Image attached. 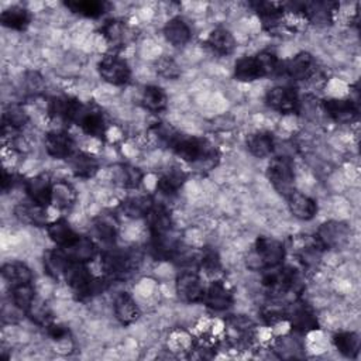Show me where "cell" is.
<instances>
[{"mask_svg":"<svg viewBox=\"0 0 361 361\" xmlns=\"http://www.w3.org/2000/svg\"><path fill=\"white\" fill-rule=\"evenodd\" d=\"M31 21V16L27 8L21 6H11L1 11L0 14V23L1 25L16 30V31H24Z\"/></svg>","mask_w":361,"mask_h":361,"instance_id":"cell-40","label":"cell"},{"mask_svg":"<svg viewBox=\"0 0 361 361\" xmlns=\"http://www.w3.org/2000/svg\"><path fill=\"white\" fill-rule=\"evenodd\" d=\"M25 314L27 317L34 322L37 326H41V327H47L48 324H51L54 322V317H52V312L51 309L48 307V305L39 299L35 298V300L31 303V306L25 310Z\"/></svg>","mask_w":361,"mask_h":361,"instance_id":"cell-48","label":"cell"},{"mask_svg":"<svg viewBox=\"0 0 361 361\" xmlns=\"http://www.w3.org/2000/svg\"><path fill=\"white\" fill-rule=\"evenodd\" d=\"M293 248L298 259L305 268H316L322 259L324 248L314 235H299L293 241Z\"/></svg>","mask_w":361,"mask_h":361,"instance_id":"cell-17","label":"cell"},{"mask_svg":"<svg viewBox=\"0 0 361 361\" xmlns=\"http://www.w3.org/2000/svg\"><path fill=\"white\" fill-rule=\"evenodd\" d=\"M28 113L21 104L6 106L1 117V131H20L28 123Z\"/></svg>","mask_w":361,"mask_h":361,"instance_id":"cell-42","label":"cell"},{"mask_svg":"<svg viewBox=\"0 0 361 361\" xmlns=\"http://www.w3.org/2000/svg\"><path fill=\"white\" fill-rule=\"evenodd\" d=\"M83 103L71 96H55L48 103V114L65 123H76Z\"/></svg>","mask_w":361,"mask_h":361,"instance_id":"cell-20","label":"cell"},{"mask_svg":"<svg viewBox=\"0 0 361 361\" xmlns=\"http://www.w3.org/2000/svg\"><path fill=\"white\" fill-rule=\"evenodd\" d=\"M288 206L290 213L299 220H312L317 213V203L310 196L293 190L288 197Z\"/></svg>","mask_w":361,"mask_h":361,"instance_id":"cell-27","label":"cell"},{"mask_svg":"<svg viewBox=\"0 0 361 361\" xmlns=\"http://www.w3.org/2000/svg\"><path fill=\"white\" fill-rule=\"evenodd\" d=\"M76 124L86 135L94 138H103L107 131V121L104 113L94 103H87L82 106L80 113L76 118Z\"/></svg>","mask_w":361,"mask_h":361,"instance_id":"cell-12","label":"cell"},{"mask_svg":"<svg viewBox=\"0 0 361 361\" xmlns=\"http://www.w3.org/2000/svg\"><path fill=\"white\" fill-rule=\"evenodd\" d=\"M52 186L54 182L48 173H38L27 179L24 183L30 200L45 207L52 204Z\"/></svg>","mask_w":361,"mask_h":361,"instance_id":"cell-21","label":"cell"},{"mask_svg":"<svg viewBox=\"0 0 361 361\" xmlns=\"http://www.w3.org/2000/svg\"><path fill=\"white\" fill-rule=\"evenodd\" d=\"M262 286L274 299L281 300L283 296L292 293L299 295L303 288V281L296 268L281 264L265 269V274L262 275Z\"/></svg>","mask_w":361,"mask_h":361,"instance_id":"cell-2","label":"cell"},{"mask_svg":"<svg viewBox=\"0 0 361 361\" xmlns=\"http://www.w3.org/2000/svg\"><path fill=\"white\" fill-rule=\"evenodd\" d=\"M157 72L158 75L166 79H176L180 75V69L178 63L168 56H162L157 61Z\"/></svg>","mask_w":361,"mask_h":361,"instance_id":"cell-50","label":"cell"},{"mask_svg":"<svg viewBox=\"0 0 361 361\" xmlns=\"http://www.w3.org/2000/svg\"><path fill=\"white\" fill-rule=\"evenodd\" d=\"M16 217L27 224L35 226V227H47L48 226V216H47V207L37 204L30 200V203H20L14 209Z\"/></svg>","mask_w":361,"mask_h":361,"instance_id":"cell-29","label":"cell"},{"mask_svg":"<svg viewBox=\"0 0 361 361\" xmlns=\"http://www.w3.org/2000/svg\"><path fill=\"white\" fill-rule=\"evenodd\" d=\"M333 345L336 350L348 358H355L360 353V337L354 331H338L333 334Z\"/></svg>","mask_w":361,"mask_h":361,"instance_id":"cell-43","label":"cell"},{"mask_svg":"<svg viewBox=\"0 0 361 361\" xmlns=\"http://www.w3.org/2000/svg\"><path fill=\"white\" fill-rule=\"evenodd\" d=\"M164 37L173 47H183L190 39V28L180 17H173L164 25Z\"/></svg>","mask_w":361,"mask_h":361,"instance_id":"cell-36","label":"cell"},{"mask_svg":"<svg viewBox=\"0 0 361 361\" xmlns=\"http://www.w3.org/2000/svg\"><path fill=\"white\" fill-rule=\"evenodd\" d=\"M71 259L68 258V255L62 251V248H55V250H49L44 254V269L45 272L59 281H63V276L66 274L68 267L71 265Z\"/></svg>","mask_w":361,"mask_h":361,"instance_id":"cell-34","label":"cell"},{"mask_svg":"<svg viewBox=\"0 0 361 361\" xmlns=\"http://www.w3.org/2000/svg\"><path fill=\"white\" fill-rule=\"evenodd\" d=\"M47 233L58 247H65L71 244L79 235L65 219H56L49 221L47 226Z\"/></svg>","mask_w":361,"mask_h":361,"instance_id":"cell-41","label":"cell"},{"mask_svg":"<svg viewBox=\"0 0 361 361\" xmlns=\"http://www.w3.org/2000/svg\"><path fill=\"white\" fill-rule=\"evenodd\" d=\"M72 173L80 179L93 178L99 171V161L94 155L83 151H75L69 158Z\"/></svg>","mask_w":361,"mask_h":361,"instance_id":"cell-26","label":"cell"},{"mask_svg":"<svg viewBox=\"0 0 361 361\" xmlns=\"http://www.w3.org/2000/svg\"><path fill=\"white\" fill-rule=\"evenodd\" d=\"M338 7V3L334 1H306L302 3V14L307 23L323 27L334 21Z\"/></svg>","mask_w":361,"mask_h":361,"instance_id":"cell-16","label":"cell"},{"mask_svg":"<svg viewBox=\"0 0 361 361\" xmlns=\"http://www.w3.org/2000/svg\"><path fill=\"white\" fill-rule=\"evenodd\" d=\"M223 337L231 348L248 350L257 337V326L244 314H230L224 320Z\"/></svg>","mask_w":361,"mask_h":361,"instance_id":"cell-6","label":"cell"},{"mask_svg":"<svg viewBox=\"0 0 361 361\" xmlns=\"http://www.w3.org/2000/svg\"><path fill=\"white\" fill-rule=\"evenodd\" d=\"M1 275L4 281L10 285V288L32 282L31 269L24 262H20V261L6 262L1 267Z\"/></svg>","mask_w":361,"mask_h":361,"instance_id":"cell-39","label":"cell"},{"mask_svg":"<svg viewBox=\"0 0 361 361\" xmlns=\"http://www.w3.org/2000/svg\"><path fill=\"white\" fill-rule=\"evenodd\" d=\"M141 102H142V106L147 110L154 111V113H159V111L166 109L168 97H166V93L159 86L148 85L142 90Z\"/></svg>","mask_w":361,"mask_h":361,"instance_id":"cell-45","label":"cell"},{"mask_svg":"<svg viewBox=\"0 0 361 361\" xmlns=\"http://www.w3.org/2000/svg\"><path fill=\"white\" fill-rule=\"evenodd\" d=\"M138 264V257L131 250L110 247L102 254V268L104 275L110 281L127 279L135 269Z\"/></svg>","mask_w":361,"mask_h":361,"instance_id":"cell-5","label":"cell"},{"mask_svg":"<svg viewBox=\"0 0 361 361\" xmlns=\"http://www.w3.org/2000/svg\"><path fill=\"white\" fill-rule=\"evenodd\" d=\"M245 145L251 155L257 158H265L272 154L275 148V140L272 133L261 130L251 133L245 140Z\"/></svg>","mask_w":361,"mask_h":361,"instance_id":"cell-35","label":"cell"},{"mask_svg":"<svg viewBox=\"0 0 361 361\" xmlns=\"http://www.w3.org/2000/svg\"><path fill=\"white\" fill-rule=\"evenodd\" d=\"M186 182V173L182 171V168L172 166L166 169L157 182V189L166 196H173L178 193V190L183 186Z\"/></svg>","mask_w":361,"mask_h":361,"instance_id":"cell-38","label":"cell"},{"mask_svg":"<svg viewBox=\"0 0 361 361\" xmlns=\"http://www.w3.org/2000/svg\"><path fill=\"white\" fill-rule=\"evenodd\" d=\"M97 71L104 82L114 86H123L128 83L131 78V69L127 61L113 52L104 55L99 61Z\"/></svg>","mask_w":361,"mask_h":361,"instance_id":"cell-8","label":"cell"},{"mask_svg":"<svg viewBox=\"0 0 361 361\" xmlns=\"http://www.w3.org/2000/svg\"><path fill=\"white\" fill-rule=\"evenodd\" d=\"M114 314L121 324L130 326L140 319L141 313L134 298L127 292H121L114 299Z\"/></svg>","mask_w":361,"mask_h":361,"instance_id":"cell-28","label":"cell"},{"mask_svg":"<svg viewBox=\"0 0 361 361\" xmlns=\"http://www.w3.org/2000/svg\"><path fill=\"white\" fill-rule=\"evenodd\" d=\"M59 248H62V251L72 262L87 264L97 254V244L94 243V240L85 235H78V238L73 240L71 244Z\"/></svg>","mask_w":361,"mask_h":361,"instance_id":"cell-23","label":"cell"},{"mask_svg":"<svg viewBox=\"0 0 361 361\" xmlns=\"http://www.w3.org/2000/svg\"><path fill=\"white\" fill-rule=\"evenodd\" d=\"M176 157L188 164H210L219 159V154L216 148L204 138L182 135L176 140L173 147L171 148Z\"/></svg>","mask_w":361,"mask_h":361,"instance_id":"cell-4","label":"cell"},{"mask_svg":"<svg viewBox=\"0 0 361 361\" xmlns=\"http://www.w3.org/2000/svg\"><path fill=\"white\" fill-rule=\"evenodd\" d=\"M204 305L216 312L227 310L234 302V293L231 286L223 279H212L203 296Z\"/></svg>","mask_w":361,"mask_h":361,"instance_id":"cell-15","label":"cell"},{"mask_svg":"<svg viewBox=\"0 0 361 361\" xmlns=\"http://www.w3.org/2000/svg\"><path fill=\"white\" fill-rule=\"evenodd\" d=\"M117 231H118V224L116 217L109 213H103V214L100 213L92 221L90 237L94 240L96 244H103L106 245V248H110L116 243Z\"/></svg>","mask_w":361,"mask_h":361,"instance_id":"cell-18","label":"cell"},{"mask_svg":"<svg viewBox=\"0 0 361 361\" xmlns=\"http://www.w3.org/2000/svg\"><path fill=\"white\" fill-rule=\"evenodd\" d=\"M102 35L113 48H123L134 39L133 30L123 20H109L102 27Z\"/></svg>","mask_w":361,"mask_h":361,"instance_id":"cell-24","label":"cell"},{"mask_svg":"<svg viewBox=\"0 0 361 361\" xmlns=\"http://www.w3.org/2000/svg\"><path fill=\"white\" fill-rule=\"evenodd\" d=\"M113 182L124 189H138L142 182V172L140 168L130 164H118L111 171Z\"/></svg>","mask_w":361,"mask_h":361,"instance_id":"cell-33","label":"cell"},{"mask_svg":"<svg viewBox=\"0 0 361 361\" xmlns=\"http://www.w3.org/2000/svg\"><path fill=\"white\" fill-rule=\"evenodd\" d=\"M48 155L55 159L69 158L75 152V141L69 133L63 130H54L45 135L44 140Z\"/></svg>","mask_w":361,"mask_h":361,"instance_id":"cell-22","label":"cell"},{"mask_svg":"<svg viewBox=\"0 0 361 361\" xmlns=\"http://www.w3.org/2000/svg\"><path fill=\"white\" fill-rule=\"evenodd\" d=\"M149 135L158 145L172 148L176 140L180 137V133L166 123H157L149 128Z\"/></svg>","mask_w":361,"mask_h":361,"instance_id":"cell-46","label":"cell"},{"mask_svg":"<svg viewBox=\"0 0 361 361\" xmlns=\"http://www.w3.org/2000/svg\"><path fill=\"white\" fill-rule=\"evenodd\" d=\"M47 330V334L51 337L52 341H55L56 344H66L71 341V333H69V329L61 323H56L55 320L48 324L45 327Z\"/></svg>","mask_w":361,"mask_h":361,"instance_id":"cell-51","label":"cell"},{"mask_svg":"<svg viewBox=\"0 0 361 361\" xmlns=\"http://www.w3.org/2000/svg\"><path fill=\"white\" fill-rule=\"evenodd\" d=\"M281 61L271 51H261L251 56L237 59L234 65V78L240 82H254L279 72Z\"/></svg>","mask_w":361,"mask_h":361,"instance_id":"cell-1","label":"cell"},{"mask_svg":"<svg viewBox=\"0 0 361 361\" xmlns=\"http://www.w3.org/2000/svg\"><path fill=\"white\" fill-rule=\"evenodd\" d=\"M11 300H13V305L18 310L25 313V310L35 300V288H34L32 282L11 288Z\"/></svg>","mask_w":361,"mask_h":361,"instance_id":"cell-47","label":"cell"},{"mask_svg":"<svg viewBox=\"0 0 361 361\" xmlns=\"http://www.w3.org/2000/svg\"><path fill=\"white\" fill-rule=\"evenodd\" d=\"M219 348V340L209 331H203L199 337H193L192 345L188 351V358L210 360L216 355Z\"/></svg>","mask_w":361,"mask_h":361,"instance_id":"cell-30","label":"cell"},{"mask_svg":"<svg viewBox=\"0 0 361 361\" xmlns=\"http://www.w3.org/2000/svg\"><path fill=\"white\" fill-rule=\"evenodd\" d=\"M267 178L274 189L283 197H288L295 190V173L292 164L285 157L271 159L267 168Z\"/></svg>","mask_w":361,"mask_h":361,"instance_id":"cell-7","label":"cell"},{"mask_svg":"<svg viewBox=\"0 0 361 361\" xmlns=\"http://www.w3.org/2000/svg\"><path fill=\"white\" fill-rule=\"evenodd\" d=\"M324 113L336 123H353L358 117V106L353 99H327L323 102Z\"/></svg>","mask_w":361,"mask_h":361,"instance_id":"cell-19","label":"cell"},{"mask_svg":"<svg viewBox=\"0 0 361 361\" xmlns=\"http://www.w3.org/2000/svg\"><path fill=\"white\" fill-rule=\"evenodd\" d=\"M154 197L148 193H135V195H128L124 197L120 203L121 212L130 217V219H141L147 217L149 210L154 206Z\"/></svg>","mask_w":361,"mask_h":361,"instance_id":"cell-25","label":"cell"},{"mask_svg":"<svg viewBox=\"0 0 361 361\" xmlns=\"http://www.w3.org/2000/svg\"><path fill=\"white\" fill-rule=\"evenodd\" d=\"M350 234V227L345 223L329 220L320 224L314 237L324 250H337L348 243Z\"/></svg>","mask_w":361,"mask_h":361,"instance_id":"cell-10","label":"cell"},{"mask_svg":"<svg viewBox=\"0 0 361 361\" xmlns=\"http://www.w3.org/2000/svg\"><path fill=\"white\" fill-rule=\"evenodd\" d=\"M265 103L272 110L281 114H290L299 110V97L290 86H275L265 94Z\"/></svg>","mask_w":361,"mask_h":361,"instance_id":"cell-14","label":"cell"},{"mask_svg":"<svg viewBox=\"0 0 361 361\" xmlns=\"http://www.w3.org/2000/svg\"><path fill=\"white\" fill-rule=\"evenodd\" d=\"M206 45L217 55L226 56L234 52L235 49V39L233 34L224 27H216L210 31L206 38Z\"/></svg>","mask_w":361,"mask_h":361,"instance_id":"cell-31","label":"cell"},{"mask_svg":"<svg viewBox=\"0 0 361 361\" xmlns=\"http://www.w3.org/2000/svg\"><path fill=\"white\" fill-rule=\"evenodd\" d=\"M20 180V176L13 172V171H8V168H3L1 171V190L3 192H8L11 190Z\"/></svg>","mask_w":361,"mask_h":361,"instance_id":"cell-52","label":"cell"},{"mask_svg":"<svg viewBox=\"0 0 361 361\" xmlns=\"http://www.w3.org/2000/svg\"><path fill=\"white\" fill-rule=\"evenodd\" d=\"M286 322L290 324L292 330H295L296 333L305 334L313 330L319 329V320L313 312V309L299 300V299H293L286 309Z\"/></svg>","mask_w":361,"mask_h":361,"instance_id":"cell-9","label":"cell"},{"mask_svg":"<svg viewBox=\"0 0 361 361\" xmlns=\"http://www.w3.org/2000/svg\"><path fill=\"white\" fill-rule=\"evenodd\" d=\"M63 6L73 14H79L86 18H99L107 11L109 3L99 0H69L63 1Z\"/></svg>","mask_w":361,"mask_h":361,"instance_id":"cell-37","label":"cell"},{"mask_svg":"<svg viewBox=\"0 0 361 361\" xmlns=\"http://www.w3.org/2000/svg\"><path fill=\"white\" fill-rule=\"evenodd\" d=\"M293 80H310L317 73L316 61L309 52H299L290 59L281 62L279 72Z\"/></svg>","mask_w":361,"mask_h":361,"instance_id":"cell-11","label":"cell"},{"mask_svg":"<svg viewBox=\"0 0 361 361\" xmlns=\"http://www.w3.org/2000/svg\"><path fill=\"white\" fill-rule=\"evenodd\" d=\"M199 268L207 278L217 279V276L221 274V261L219 254L214 250H203L200 252Z\"/></svg>","mask_w":361,"mask_h":361,"instance_id":"cell-49","label":"cell"},{"mask_svg":"<svg viewBox=\"0 0 361 361\" xmlns=\"http://www.w3.org/2000/svg\"><path fill=\"white\" fill-rule=\"evenodd\" d=\"M285 247L283 244L272 237L261 235L255 240L250 250L245 264L252 271H265L278 267L283 262Z\"/></svg>","mask_w":361,"mask_h":361,"instance_id":"cell-3","label":"cell"},{"mask_svg":"<svg viewBox=\"0 0 361 361\" xmlns=\"http://www.w3.org/2000/svg\"><path fill=\"white\" fill-rule=\"evenodd\" d=\"M76 190L75 188L65 180L54 182L52 186V204L61 210L71 209L76 202Z\"/></svg>","mask_w":361,"mask_h":361,"instance_id":"cell-44","label":"cell"},{"mask_svg":"<svg viewBox=\"0 0 361 361\" xmlns=\"http://www.w3.org/2000/svg\"><path fill=\"white\" fill-rule=\"evenodd\" d=\"M176 293L182 302L197 303L203 302L206 285L195 271H183L176 278Z\"/></svg>","mask_w":361,"mask_h":361,"instance_id":"cell-13","label":"cell"},{"mask_svg":"<svg viewBox=\"0 0 361 361\" xmlns=\"http://www.w3.org/2000/svg\"><path fill=\"white\" fill-rule=\"evenodd\" d=\"M145 219H147L151 235L164 234L173 230V221H172L171 213L168 207L161 203H154L152 209L149 210Z\"/></svg>","mask_w":361,"mask_h":361,"instance_id":"cell-32","label":"cell"}]
</instances>
